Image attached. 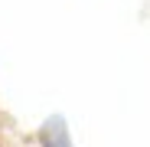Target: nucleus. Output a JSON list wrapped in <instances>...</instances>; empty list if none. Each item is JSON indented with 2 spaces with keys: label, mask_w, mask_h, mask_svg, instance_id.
Returning <instances> with one entry per match:
<instances>
[{
  "label": "nucleus",
  "mask_w": 150,
  "mask_h": 147,
  "mask_svg": "<svg viewBox=\"0 0 150 147\" xmlns=\"http://www.w3.org/2000/svg\"><path fill=\"white\" fill-rule=\"evenodd\" d=\"M42 141H46V147H72V144H69V137H65V124H62L59 118H52V121L46 124Z\"/></svg>",
  "instance_id": "nucleus-1"
}]
</instances>
